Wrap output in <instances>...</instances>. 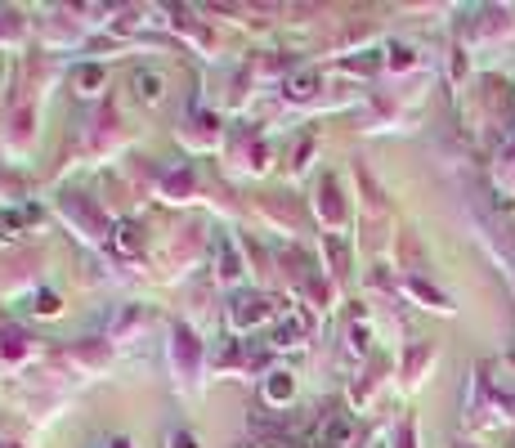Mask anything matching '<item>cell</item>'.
Instances as JSON below:
<instances>
[{"label":"cell","mask_w":515,"mask_h":448,"mask_svg":"<svg viewBox=\"0 0 515 448\" xmlns=\"http://www.w3.org/2000/svg\"><path fill=\"white\" fill-rule=\"evenodd\" d=\"M300 337H305V319H296V314H291V319L278 323V346H296Z\"/></svg>","instance_id":"obj_3"},{"label":"cell","mask_w":515,"mask_h":448,"mask_svg":"<svg viewBox=\"0 0 515 448\" xmlns=\"http://www.w3.org/2000/svg\"><path fill=\"white\" fill-rule=\"evenodd\" d=\"M170 444H175V448H197L193 440H188V435H175V440H170Z\"/></svg>","instance_id":"obj_9"},{"label":"cell","mask_w":515,"mask_h":448,"mask_svg":"<svg viewBox=\"0 0 515 448\" xmlns=\"http://www.w3.org/2000/svg\"><path fill=\"white\" fill-rule=\"evenodd\" d=\"M27 224L23 211H0V238H18V229Z\"/></svg>","instance_id":"obj_4"},{"label":"cell","mask_w":515,"mask_h":448,"mask_svg":"<svg viewBox=\"0 0 515 448\" xmlns=\"http://www.w3.org/2000/svg\"><path fill=\"white\" fill-rule=\"evenodd\" d=\"M117 233H121V238H117L121 247H139V229H135V224H121Z\"/></svg>","instance_id":"obj_8"},{"label":"cell","mask_w":515,"mask_h":448,"mask_svg":"<svg viewBox=\"0 0 515 448\" xmlns=\"http://www.w3.org/2000/svg\"><path fill=\"white\" fill-rule=\"evenodd\" d=\"M264 314H269V305H264V296H246L233 305V323L237 328H251V323H260Z\"/></svg>","instance_id":"obj_1"},{"label":"cell","mask_w":515,"mask_h":448,"mask_svg":"<svg viewBox=\"0 0 515 448\" xmlns=\"http://www.w3.org/2000/svg\"><path fill=\"white\" fill-rule=\"evenodd\" d=\"M76 85H81V94H94L103 85V68H81L76 72Z\"/></svg>","instance_id":"obj_5"},{"label":"cell","mask_w":515,"mask_h":448,"mask_svg":"<svg viewBox=\"0 0 515 448\" xmlns=\"http://www.w3.org/2000/svg\"><path fill=\"white\" fill-rule=\"evenodd\" d=\"M309 85H318V81H314V76H291V99H305Z\"/></svg>","instance_id":"obj_7"},{"label":"cell","mask_w":515,"mask_h":448,"mask_svg":"<svg viewBox=\"0 0 515 448\" xmlns=\"http://www.w3.org/2000/svg\"><path fill=\"white\" fill-rule=\"evenodd\" d=\"M130 85H135V94L144 103H157L161 99V76L157 72H135V76H130Z\"/></svg>","instance_id":"obj_2"},{"label":"cell","mask_w":515,"mask_h":448,"mask_svg":"<svg viewBox=\"0 0 515 448\" xmlns=\"http://www.w3.org/2000/svg\"><path fill=\"white\" fill-rule=\"evenodd\" d=\"M269 399H291V377L287 373H273L269 377Z\"/></svg>","instance_id":"obj_6"}]
</instances>
